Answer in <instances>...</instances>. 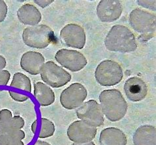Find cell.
<instances>
[{"mask_svg":"<svg viewBox=\"0 0 156 145\" xmlns=\"http://www.w3.org/2000/svg\"><path fill=\"white\" fill-rule=\"evenodd\" d=\"M104 44L110 51L131 53L138 47L136 38L129 28L122 25L113 26L106 36Z\"/></svg>","mask_w":156,"mask_h":145,"instance_id":"cell-1","label":"cell"},{"mask_svg":"<svg viewBox=\"0 0 156 145\" xmlns=\"http://www.w3.org/2000/svg\"><path fill=\"white\" fill-rule=\"evenodd\" d=\"M101 109L104 115L111 122H118L125 117L128 105L120 91L106 89L100 95Z\"/></svg>","mask_w":156,"mask_h":145,"instance_id":"cell-2","label":"cell"},{"mask_svg":"<svg viewBox=\"0 0 156 145\" xmlns=\"http://www.w3.org/2000/svg\"><path fill=\"white\" fill-rule=\"evenodd\" d=\"M23 40L27 46L35 49H44L54 40V32L45 24L27 27L23 32Z\"/></svg>","mask_w":156,"mask_h":145,"instance_id":"cell-3","label":"cell"},{"mask_svg":"<svg viewBox=\"0 0 156 145\" xmlns=\"http://www.w3.org/2000/svg\"><path fill=\"white\" fill-rule=\"evenodd\" d=\"M95 78L98 84L102 86H113L119 84L122 80L123 70L116 61L104 60L98 65Z\"/></svg>","mask_w":156,"mask_h":145,"instance_id":"cell-4","label":"cell"},{"mask_svg":"<svg viewBox=\"0 0 156 145\" xmlns=\"http://www.w3.org/2000/svg\"><path fill=\"white\" fill-rule=\"evenodd\" d=\"M42 81L53 88H59L71 80V75L53 61L45 63L40 70Z\"/></svg>","mask_w":156,"mask_h":145,"instance_id":"cell-5","label":"cell"},{"mask_svg":"<svg viewBox=\"0 0 156 145\" xmlns=\"http://www.w3.org/2000/svg\"><path fill=\"white\" fill-rule=\"evenodd\" d=\"M76 114L78 118L94 127H100L104 123V115L101 106L94 100L83 103L76 109Z\"/></svg>","mask_w":156,"mask_h":145,"instance_id":"cell-6","label":"cell"},{"mask_svg":"<svg viewBox=\"0 0 156 145\" xmlns=\"http://www.w3.org/2000/svg\"><path fill=\"white\" fill-rule=\"evenodd\" d=\"M129 22L134 30L142 35L155 32L156 16L149 12L140 9H135L129 15Z\"/></svg>","mask_w":156,"mask_h":145,"instance_id":"cell-7","label":"cell"},{"mask_svg":"<svg viewBox=\"0 0 156 145\" xmlns=\"http://www.w3.org/2000/svg\"><path fill=\"white\" fill-rule=\"evenodd\" d=\"M87 95V90L83 84L74 83L61 93L60 102L65 109L74 110L83 104Z\"/></svg>","mask_w":156,"mask_h":145,"instance_id":"cell-8","label":"cell"},{"mask_svg":"<svg viewBox=\"0 0 156 145\" xmlns=\"http://www.w3.org/2000/svg\"><path fill=\"white\" fill-rule=\"evenodd\" d=\"M55 59L64 68L73 72L80 71L88 63L87 58L83 53L67 49H60L57 51Z\"/></svg>","mask_w":156,"mask_h":145,"instance_id":"cell-9","label":"cell"},{"mask_svg":"<svg viewBox=\"0 0 156 145\" xmlns=\"http://www.w3.org/2000/svg\"><path fill=\"white\" fill-rule=\"evenodd\" d=\"M67 136L75 143L92 141L97 134V128L89 126L82 120L73 122L67 129Z\"/></svg>","mask_w":156,"mask_h":145,"instance_id":"cell-10","label":"cell"},{"mask_svg":"<svg viewBox=\"0 0 156 145\" xmlns=\"http://www.w3.org/2000/svg\"><path fill=\"white\" fill-rule=\"evenodd\" d=\"M60 37L68 47L82 49L86 44V34L84 28L76 24H69L60 32Z\"/></svg>","mask_w":156,"mask_h":145,"instance_id":"cell-11","label":"cell"},{"mask_svg":"<svg viewBox=\"0 0 156 145\" xmlns=\"http://www.w3.org/2000/svg\"><path fill=\"white\" fill-rule=\"evenodd\" d=\"M96 12L101 21L112 22L118 20L121 16L122 3L119 0H102L98 3Z\"/></svg>","mask_w":156,"mask_h":145,"instance_id":"cell-12","label":"cell"},{"mask_svg":"<svg viewBox=\"0 0 156 145\" xmlns=\"http://www.w3.org/2000/svg\"><path fill=\"white\" fill-rule=\"evenodd\" d=\"M124 91L127 98L132 102L144 100L148 91L146 82L138 77L129 78L124 84Z\"/></svg>","mask_w":156,"mask_h":145,"instance_id":"cell-13","label":"cell"},{"mask_svg":"<svg viewBox=\"0 0 156 145\" xmlns=\"http://www.w3.org/2000/svg\"><path fill=\"white\" fill-rule=\"evenodd\" d=\"M45 63L42 54L36 51L24 53L20 59V67L31 75H38Z\"/></svg>","mask_w":156,"mask_h":145,"instance_id":"cell-14","label":"cell"},{"mask_svg":"<svg viewBox=\"0 0 156 145\" xmlns=\"http://www.w3.org/2000/svg\"><path fill=\"white\" fill-rule=\"evenodd\" d=\"M19 21L24 25L36 26L42 20V15L40 11L32 4L26 3L20 7L17 11Z\"/></svg>","mask_w":156,"mask_h":145,"instance_id":"cell-15","label":"cell"},{"mask_svg":"<svg viewBox=\"0 0 156 145\" xmlns=\"http://www.w3.org/2000/svg\"><path fill=\"white\" fill-rule=\"evenodd\" d=\"M100 145H126L127 138L124 132L116 127H108L101 131Z\"/></svg>","mask_w":156,"mask_h":145,"instance_id":"cell-16","label":"cell"},{"mask_svg":"<svg viewBox=\"0 0 156 145\" xmlns=\"http://www.w3.org/2000/svg\"><path fill=\"white\" fill-rule=\"evenodd\" d=\"M134 145H156L155 127L144 125L139 127L133 135Z\"/></svg>","mask_w":156,"mask_h":145,"instance_id":"cell-17","label":"cell"},{"mask_svg":"<svg viewBox=\"0 0 156 145\" xmlns=\"http://www.w3.org/2000/svg\"><path fill=\"white\" fill-rule=\"evenodd\" d=\"M34 96L42 106H50L55 100V95L51 88L41 81L34 84Z\"/></svg>","mask_w":156,"mask_h":145,"instance_id":"cell-18","label":"cell"},{"mask_svg":"<svg viewBox=\"0 0 156 145\" xmlns=\"http://www.w3.org/2000/svg\"><path fill=\"white\" fill-rule=\"evenodd\" d=\"M10 86L25 91L28 93H31L32 91V85L30 78L23 73L17 72L14 74Z\"/></svg>","mask_w":156,"mask_h":145,"instance_id":"cell-19","label":"cell"},{"mask_svg":"<svg viewBox=\"0 0 156 145\" xmlns=\"http://www.w3.org/2000/svg\"><path fill=\"white\" fill-rule=\"evenodd\" d=\"M55 127L51 120L42 118L41 119V127L38 136L40 139H46L51 136L54 134Z\"/></svg>","mask_w":156,"mask_h":145,"instance_id":"cell-20","label":"cell"},{"mask_svg":"<svg viewBox=\"0 0 156 145\" xmlns=\"http://www.w3.org/2000/svg\"><path fill=\"white\" fill-rule=\"evenodd\" d=\"M15 129L13 123L11 119L9 122H1L0 121V135L8 134L9 132Z\"/></svg>","mask_w":156,"mask_h":145,"instance_id":"cell-21","label":"cell"},{"mask_svg":"<svg viewBox=\"0 0 156 145\" xmlns=\"http://www.w3.org/2000/svg\"><path fill=\"white\" fill-rule=\"evenodd\" d=\"M136 3L140 6H142L146 9L151 11H156V2L155 0H138Z\"/></svg>","mask_w":156,"mask_h":145,"instance_id":"cell-22","label":"cell"},{"mask_svg":"<svg viewBox=\"0 0 156 145\" xmlns=\"http://www.w3.org/2000/svg\"><path fill=\"white\" fill-rule=\"evenodd\" d=\"M10 78L11 74L8 70H0V85H7L10 80Z\"/></svg>","mask_w":156,"mask_h":145,"instance_id":"cell-23","label":"cell"},{"mask_svg":"<svg viewBox=\"0 0 156 145\" xmlns=\"http://www.w3.org/2000/svg\"><path fill=\"white\" fill-rule=\"evenodd\" d=\"M8 135H9L11 139L23 140L25 138V133L22 129H14L9 132Z\"/></svg>","mask_w":156,"mask_h":145,"instance_id":"cell-24","label":"cell"},{"mask_svg":"<svg viewBox=\"0 0 156 145\" xmlns=\"http://www.w3.org/2000/svg\"><path fill=\"white\" fill-rule=\"evenodd\" d=\"M15 129H21L24 126V120L20 116H15L11 119Z\"/></svg>","mask_w":156,"mask_h":145,"instance_id":"cell-25","label":"cell"},{"mask_svg":"<svg viewBox=\"0 0 156 145\" xmlns=\"http://www.w3.org/2000/svg\"><path fill=\"white\" fill-rule=\"evenodd\" d=\"M8 8L6 3L3 0H0V22L5 20L7 15Z\"/></svg>","mask_w":156,"mask_h":145,"instance_id":"cell-26","label":"cell"},{"mask_svg":"<svg viewBox=\"0 0 156 145\" xmlns=\"http://www.w3.org/2000/svg\"><path fill=\"white\" fill-rule=\"evenodd\" d=\"M9 95L13 99L14 101L17 102H24L28 99V97L27 95H24L23 94H20L17 92L13 91H9Z\"/></svg>","mask_w":156,"mask_h":145,"instance_id":"cell-27","label":"cell"},{"mask_svg":"<svg viewBox=\"0 0 156 145\" xmlns=\"http://www.w3.org/2000/svg\"><path fill=\"white\" fill-rule=\"evenodd\" d=\"M13 118L12 112L8 109H3L0 111V121L1 122H9Z\"/></svg>","mask_w":156,"mask_h":145,"instance_id":"cell-28","label":"cell"},{"mask_svg":"<svg viewBox=\"0 0 156 145\" xmlns=\"http://www.w3.org/2000/svg\"><path fill=\"white\" fill-rule=\"evenodd\" d=\"M12 139L8 134L0 135V145H11Z\"/></svg>","mask_w":156,"mask_h":145,"instance_id":"cell-29","label":"cell"},{"mask_svg":"<svg viewBox=\"0 0 156 145\" xmlns=\"http://www.w3.org/2000/svg\"><path fill=\"white\" fill-rule=\"evenodd\" d=\"M53 2V0H34V2L38 5L42 9L46 8L47 6L50 5Z\"/></svg>","mask_w":156,"mask_h":145,"instance_id":"cell-30","label":"cell"},{"mask_svg":"<svg viewBox=\"0 0 156 145\" xmlns=\"http://www.w3.org/2000/svg\"><path fill=\"white\" fill-rule=\"evenodd\" d=\"M7 65V61L5 57L0 55V70H3Z\"/></svg>","mask_w":156,"mask_h":145,"instance_id":"cell-31","label":"cell"},{"mask_svg":"<svg viewBox=\"0 0 156 145\" xmlns=\"http://www.w3.org/2000/svg\"><path fill=\"white\" fill-rule=\"evenodd\" d=\"M38 121L36 119L33 123H32V126H31V130H32V132L34 134H36V129H37V128H38Z\"/></svg>","mask_w":156,"mask_h":145,"instance_id":"cell-32","label":"cell"},{"mask_svg":"<svg viewBox=\"0 0 156 145\" xmlns=\"http://www.w3.org/2000/svg\"><path fill=\"white\" fill-rule=\"evenodd\" d=\"M11 145H24L22 140L19 139H12Z\"/></svg>","mask_w":156,"mask_h":145,"instance_id":"cell-33","label":"cell"},{"mask_svg":"<svg viewBox=\"0 0 156 145\" xmlns=\"http://www.w3.org/2000/svg\"><path fill=\"white\" fill-rule=\"evenodd\" d=\"M33 145H51V144L46 141H42V140H37V141Z\"/></svg>","mask_w":156,"mask_h":145,"instance_id":"cell-34","label":"cell"},{"mask_svg":"<svg viewBox=\"0 0 156 145\" xmlns=\"http://www.w3.org/2000/svg\"><path fill=\"white\" fill-rule=\"evenodd\" d=\"M72 145H96L95 143L92 141L85 143H74Z\"/></svg>","mask_w":156,"mask_h":145,"instance_id":"cell-35","label":"cell"}]
</instances>
